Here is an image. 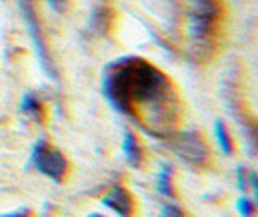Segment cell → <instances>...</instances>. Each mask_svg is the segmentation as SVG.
I'll return each mask as SVG.
<instances>
[{"instance_id":"6da1fadb","label":"cell","mask_w":258,"mask_h":217,"mask_svg":"<svg viewBox=\"0 0 258 217\" xmlns=\"http://www.w3.org/2000/svg\"><path fill=\"white\" fill-rule=\"evenodd\" d=\"M101 90L118 113L134 118L157 138L171 136L181 120V101L173 82L144 58L126 56L111 62L103 72Z\"/></svg>"},{"instance_id":"7a4b0ae2","label":"cell","mask_w":258,"mask_h":217,"mask_svg":"<svg viewBox=\"0 0 258 217\" xmlns=\"http://www.w3.org/2000/svg\"><path fill=\"white\" fill-rule=\"evenodd\" d=\"M190 14V37L198 47H208L214 43L216 31L220 29L221 4L220 0H194Z\"/></svg>"},{"instance_id":"3957f363","label":"cell","mask_w":258,"mask_h":217,"mask_svg":"<svg viewBox=\"0 0 258 217\" xmlns=\"http://www.w3.org/2000/svg\"><path fill=\"white\" fill-rule=\"evenodd\" d=\"M31 165L54 182H62L66 179V173H68L66 157L45 140L35 143V148L31 152Z\"/></svg>"},{"instance_id":"277c9868","label":"cell","mask_w":258,"mask_h":217,"mask_svg":"<svg viewBox=\"0 0 258 217\" xmlns=\"http://www.w3.org/2000/svg\"><path fill=\"white\" fill-rule=\"evenodd\" d=\"M20 8H22V14H24V20H26V26L29 29V35L33 39V45H35V51H37L39 62H41V68L47 72V76L56 80V70H54V62L51 58V52L47 49V43H45V37L41 33V26H39L37 14H35V8H33V2L31 0H22L20 2Z\"/></svg>"},{"instance_id":"5b68a950","label":"cell","mask_w":258,"mask_h":217,"mask_svg":"<svg viewBox=\"0 0 258 217\" xmlns=\"http://www.w3.org/2000/svg\"><path fill=\"white\" fill-rule=\"evenodd\" d=\"M171 148L179 157H182L186 163L194 167L206 165L210 159V150L198 132H181L177 138H173Z\"/></svg>"},{"instance_id":"8992f818","label":"cell","mask_w":258,"mask_h":217,"mask_svg":"<svg viewBox=\"0 0 258 217\" xmlns=\"http://www.w3.org/2000/svg\"><path fill=\"white\" fill-rule=\"evenodd\" d=\"M103 204L107 207H111L118 215H130L134 211V200H132L130 192L126 188H122V186H115L113 190L109 192L103 198Z\"/></svg>"},{"instance_id":"52a82bcc","label":"cell","mask_w":258,"mask_h":217,"mask_svg":"<svg viewBox=\"0 0 258 217\" xmlns=\"http://www.w3.org/2000/svg\"><path fill=\"white\" fill-rule=\"evenodd\" d=\"M122 152H124V157L132 167H138L142 165V148H140V141L136 140V136L132 132H126L124 134V140H122Z\"/></svg>"},{"instance_id":"ba28073f","label":"cell","mask_w":258,"mask_h":217,"mask_svg":"<svg viewBox=\"0 0 258 217\" xmlns=\"http://www.w3.org/2000/svg\"><path fill=\"white\" fill-rule=\"evenodd\" d=\"M109 26H111V12H109L105 6L95 8L93 14H91L90 29H93L95 33H101V35H103L105 31L109 29Z\"/></svg>"},{"instance_id":"9c48e42d","label":"cell","mask_w":258,"mask_h":217,"mask_svg":"<svg viewBox=\"0 0 258 217\" xmlns=\"http://www.w3.org/2000/svg\"><path fill=\"white\" fill-rule=\"evenodd\" d=\"M171 177H173V171H171L169 165L163 167L161 173H159V177H157V192H159L161 196H167V198H173V196H175L173 184H171Z\"/></svg>"},{"instance_id":"30bf717a","label":"cell","mask_w":258,"mask_h":217,"mask_svg":"<svg viewBox=\"0 0 258 217\" xmlns=\"http://www.w3.org/2000/svg\"><path fill=\"white\" fill-rule=\"evenodd\" d=\"M22 111L27 113L29 116H33L35 120H39L43 116V105L39 101L33 93H26L24 95V101H22Z\"/></svg>"},{"instance_id":"8fae6325","label":"cell","mask_w":258,"mask_h":217,"mask_svg":"<svg viewBox=\"0 0 258 217\" xmlns=\"http://www.w3.org/2000/svg\"><path fill=\"white\" fill-rule=\"evenodd\" d=\"M216 138H218V143H220L221 152L227 155H231L233 154V141H231V138H229L227 128L223 126L221 120H216Z\"/></svg>"},{"instance_id":"7c38bea8","label":"cell","mask_w":258,"mask_h":217,"mask_svg":"<svg viewBox=\"0 0 258 217\" xmlns=\"http://www.w3.org/2000/svg\"><path fill=\"white\" fill-rule=\"evenodd\" d=\"M237 209H239L243 215L248 217V215H252V213H254V204H252L248 198H241V200H239V204H237Z\"/></svg>"},{"instance_id":"4fadbf2b","label":"cell","mask_w":258,"mask_h":217,"mask_svg":"<svg viewBox=\"0 0 258 217\" xmlns=\"http://www.w3.org/2000/svg\"><path fill=\"white\" fill-rule=\"evenodd\" d=\"M49 4H51V8L54 12L62 14L66 12V8H68V0H47Z\"/></svg>"},{"instance_id":"5bb4252c","label":"cell","mask_w":258,"mask_h":217,"mask_svg":"<svg viewBox=\"0 0 258 217\" xmlns=\"http://www.w3.org/2000/svg\"><path fill=\"white\" fill-rule=\"evenodd\" d=\"M163 213H165V215L177 217V215H182V209L177 207V205H165V207H163Z\"/></svg>"},{"instance_id":"9a60e30c","label":"cell","mask_w":258,"mask_h":217,"mask_svg":"<svg viewBox=\"0 0 258 217\" xmlns=\"http://www.w3.org/2000/svg\"><path fill=\"white\" fill-rule=\"evenodd\" d=\"M237 177H239V186H241V188H243V190H246V186H248V184H246L245 169H243V167H241V169H239V173H237Z\"/></svg>"}]
</instances>
